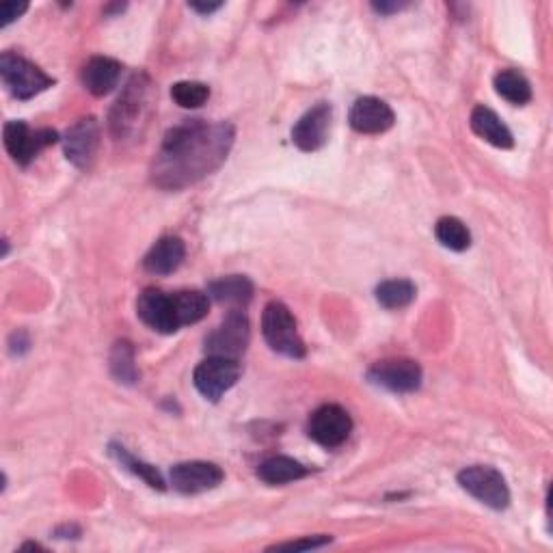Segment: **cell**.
<instances>
[{
	"label": "cell",
	"mask_w": 553,
	"mask_h": 553,
	"mask_svg": "<svg viewBox=\"0 0 553 553\" xmlns=\"http://www.w3.org/2000/svg\"><path fill=\"white\" fill-rule=\"evenodd\" d=\"M236 130L227 121L191 119L171 128L152 163V180L163 191H182L217 171L229 156Z\"/></svg>",
	"instance_id": "1"
},
{
	"label": "cell",
	"mask_w": 553,
	"mask_h": 553,
	"mask_svg": "<svg viewBox=\"0 0 553 553\" xmlns=\"http://www.w3.org/2000/svg\"><path fill=\"white\" fill-rule=\"evenodd\" d=\"M152 113V83L145 74L134 76L111 111V132L115 139H128L147 124Z\"/></svg>",
	"instance_id": "2"
},
{
	"label": "cell",
	"mask_w": 553,
	"mask_h": 553,
	"mask_svg": "<svg viewBox=\"0 0 553 553\" xmlns=\"http://www.w3.org/2000/svg\"><path fill=\"white\" fill-rule=\"evenodd\" d=\"M262 333L266 344L271 346L275 353L290 359L305 357V344L301 340L299 329H296V320L283 303L273 301L264 307Z\"/></svg>",
	"instance_id": "3"
},
{
	"label": "cell",
	"mask_w": 553,
	"mask_h": 553,
	"mask_svg": "<svg viewBox=\"0 0 553 553\" xmlns=\"http://www.w3.org/2000/svg\"><path fill=\"white\" fill-rule=\"evenodd\" d=\"M0 78L11 91V96L18 100H31L37 93L55 85V78L48 76L42 67L20 55H13V52H5L0 57Z\"/></svg>",
	"instance_id": "4"
},
{
	"label": "cell",
	"mask_w": 553,
	"mask_h": 553,
	"mask_svg": "<svg viewBox=\"0 0 553 553\" xmlns=\"http://www.w3.org/2000/svg\"><path fill=\"white\" fill-rule=\"evenodd\" d=\"M458 484H461V489L467 491L471 497H476L478 502L493 510H504L510 504V491H508L506 478L493 467H487V465L465 467L461 474H458Z\"/></svg>",
	"instance_id": "5"
},
{
	"label": "cell",
	"mask_w": 553,
	"mask_h": 553,
	"mask_svg": "<svg viewBox=\"0 0 553 553\" xmlns=\"http://www.w3.org/2000/svg\"><path fill=\"white\" fill-rule=\"evenodd\" d=\"M251 340L249 318L242 309H232L221 325L206 337V353L210 357L240 359Z\"/></svg>",
	"instance_id": "6"
},
{
	"label": "cell",
	"mask_w": 553,
	"mask_h": 553,
	"mask_svg": "<svg viewBox=\"0 0 553 553\" xmlns=\"http://www.w3.org/2000/svg\"><path fill=\"white\" fill-rule=\"evenodd\" d=\"M3 137H5L7 152L22 167L33 163V160L39 156V152H44L46 147L55 145L59 141V134L55 130L50 128L33 130L26 126L24 121H9V124H5Z\"/></svg>",
	"instance_id": "7"
},
{
	"label": "cell",
	"mask_w": 553,
	"mask_h": 553,
	"mask_svg": "<svg viewBox=\"0 0 553 553\" xmlns=\"http://www.w3.org/2000/svg\"><path fill=\"white\" fill-rule=\"evenodd\" d=\"M240 379V363L236 359L208 357L199 363L193 374V383L201 396L210 402H219Z\"/></svg>",
	"instance_id": "8"
},
{
	"label": "cell",
	"mask_w": 553,
	"mask_h": 553,
	"mask_svg": "<svg viewBox=\"0 0 553 553\" xmlns=\"http://www.w3.org/2000/svg\"><path fill=\"white\" fill-rule=\"evenodd\" d=\"M368 381L391 394H411L422 385V368L411 359L379 361L368 370Z\"/></svg>",
	"instance_id": "9"
},
{
	"label": "cell",
	"mask_w": 553,
	"mask_h": 553,
	"mask_svg": "<svg viewBox=\"0 0 553 553\" xmlns=\"http://www.w3.org/2000/svg\"><path fill=\"white\" fill-rule=\"evenodd\" d=\"M350 430H353V420L346 409L340 404H322L309 417L307 433L322 448H340V445L348 439Z\"/></svg>",
	"instance_id": "10"
},
{
	"label": "cell",
	"mask_w": 553,
	"mask_h": 553,
	"mask_svg": "<svg viewBox=\"0 0 553 553\" xmlns=\"http://www.w3.org/2000/svg\"><path fill=\"white\" fill-rule=\"evenodd\" d=\"M65 156L78 169H87L96 158L100 145V124L96 117L78 119L74 126L67 128L65 137Z\"/></svg>",
	"instance_id": "11"
},
{
	"label": "cell",
	"mask_w": 553,
	"mask_h": 553,
	"mask_svg": "<svg viewBox=\"0 0 553 553\" xmlns=\"http://www.w3.org/2000/svg\"><path fill=\"white\" fill-rule=\"evenodd\" d=\"M223 478V469L206 461H188L171 469L173 489L182 495H197L217 489Z\"/></svg>",
	"instance_id": "12"
},
{
	"label": "cell",
	"mask_w": 553,
	"mask_h": 553,
	"mask_svg": "<svg viewBox=\"0 0 553 553\" xmlns=\"http://www.w3.org/2000/svg\"><path fill=\"white\" fill-rule=\"evenodd\" d=\"M137 314L147 327L158 333L169 335L182 329L178 316H175L173 296L163 290H154V288L143 290L137 301Z\"/></svg>",
	"instance_id": "13"
},
{
	"label": "cell",
	"mask_w": 553,
	"mask_h": 553,
	"mask_svg": "<svg viewBox=\"0 0 553 553\" xmlns=\"http://www.w3.org/2000/svg\"><path fill=\"white\" fill-rule=\"evenodd\" d=\"M331 115L333 111L327 102H320L314 109H309L292 128V143L303 152H318L327 143Z\"/></svg>",
	"instance_id": "14"
},
{
	"label": "cell",
	"mask_w": 553,
	"mask_h": 553,
	"mask_svg": "<svg viewBox=\"0 0 553 553\" xmlns=\"http://www.w3.org/2000/svg\"><path fill=\"white\" fill-rule=\"evenodd\" d=\"M350 126L361 134H383L394 126L396 115L391 106L379 98H359L348 115Z\"/></svg>",
	"instance_id": "15"
},
{
	"label": "cell",
	"mask_w": 553,
	"mask_h": 553,
	"mask_svg": "<svg viewBox=\"0 0 553 553\" xmlns=\"http://www.w3.org/2000/svg\"><path fill=\"white\" fill-rule=\"evenodd\" d=\"M186 258L184 240L178 236L160 238L143 258V268L152 275H171L178 271Z\"/></svg>",
	"instance_id": "16"
},
{
	"label": "cell",
	"mask_w": 553,
	"mask_h": 553,
	"mask_svg": "<svg viewBox=\"0 0 553 553\" xmlns=\"http://www.w3.org/2000/svg\"><path fill=\"white\" fill-rule=\"evenodd\" d=\"M83 85L93 96H106V93H111L119 78H121V63L111 59V57H93L85 63L83 67Z\"/></svg>",
	"instance_id": "17"
},
{
	"label": "cell",
	"mask_w": 553,
	"mask_h": 553,
	"mask_svg": "<svg viewBox=\"0 0 553 553\" xmlns=\"http://www.w3.org/2000/svg\"><path fill=\"white\" fill-rule=\"evenodd\" d=\"M469 124L480 139L499 147V150H510V147L515 145L512 132L489 106H476L474 113H471Z\"/></svg>",
	"instance_id": "18"
},
{
	"label": "cell",
	"mask_w": 553,
	"mask_h": 553,
	"mask_svg": "<svg viewBox=\"0 0 553 553\" xmlns=\"http://www.w3.org/2000/svg\"><path fill=\"white\" fill-rule=\"evenodd\" d=\"M206 294L217 303L242 307L253 299V283L245 275H229L208 283Z\"/></svg>",
	"instance_id": "19"
},
{
	"label": "cell",
	"mask_w": 553,
	"mask_h": 553,
	"mask_svg": "<svg viewBox=\"0 0 553 553\" xmlns=\"http://www.w3.org/2000/svg\"><path fill=\"white\" fill-rule=\"evenodd\" d=\"M307 474L309 469L290 456H271L258 467V478L268 487H281V484L296 482Z\"/></svg>",
	"instance_id": "20"
},
{
	"label": "cell",
	"mask_w": 553,
	"mask_h": 553,
	"mask_svg": "<svg viewBox=\"0 0 553 553\" xmlns=\"http://www.w3.org/2000/svg\"><path fill=\"white\" fill-rule=\"evenodd\" d=\"M173 307L175 316H178L180 327L195 325V322L204 320L210 309V296L199 290H180L173 292Z\"/></svg>",
	"instance_id": "21"
},
{
	"label": "cell",
	"mask_w": 553,
	"mask_h": 553,
	"mask_svg": "<svg viewBox=\"0 0 553 553\" xmlns=\"http://www.w3.org/2000/svg\"><path fill=\"white\" fill-rule=\"evenodd\" d=\"M495 91L499 98H504L510 104L523 106L532 100L530 80L517 70H504L495 76Z\"/></svg>",
	"instance_id": "22"
},
{
	"label": "cell",
	"mask_w": 553,
	"mask_h": 553,
	"mask_svg": "<svg viewBox=\"0 0 553 553\" xmlns=\"http://www.w3.org/2000/svg\"><path fill=\"white\" fill-rule=\"evenodd\" d=\"M111 372L117 383L137 385L141 379V372L137 368V359H134V348L128 340H121L111 350Z\"/></svg>",
	"instance_id": "23"
},
{
	"label": "cell",
	"mask_w": 553,
	"mask_h": 553,
	"mask_svg": "<svg viewBox=\"0 0 553 553\" xmlns=\"http://www.w3.org/2000/svg\"><path fill=\"white\" fill-rule=\"evenodd\" d=\"M417 288L409 279H389L376 288V301L385 309H402L415 301Z\"/></svg>",
	"instance_id": "24"
},
{
	"label": "cell",
	"mask_w": 553,
	"mask_h": 553,
	"mask_svg": "<svg viewBox=\"0 0 553 553\" xmlns=\"http://www.w3.org/2000/svg\"><path fill=\"white\" fill-rule=\"evenodd\" d=\"M111 452H113V456L117 458V461L121 463V467H126V469L130 471V474L139 476L143 482H147V487L158 489V491H165V480H163V476H160V471H158L156 467L139 461L137 456H132V454L124 448V445L113 443V445H111Z\"/></svg>",
	"instance_id": "25"
},
{
	"label": "cell",
	"mask_w": 553,
	"mask_h": 553,
	"mask_svg": "<svg viewBox=\"0 0 553 553\" xmlns=\"http://www.w3.org/2000/svg\"><path fill=\"white\" fill-rule=\"evenodd\" d=\"M435 236L445 249L450 251H467L471 247V234L467 225L456 217H443L435 225Z\"/></svg>",
	"instance_id": "26"
},
{
	"label": "cell",
	"mask_w": 553,
	"mask_h": 553,
	"mask_svg": "<svg viewBox=\"0 0 553 553\" xmlns=\"http://www.w3.org/2000/svg\"><path fill=\"white\" fill-rule=\"evenodd\" d=\"M171 98L182 109H199V106L208 102L210 87L197 83V80H182V83H175L171 87Z\"/></svg>",
	"instance_id": "27"
},
{
	"label": "cell",
	"mask_w": 553,
	"mask_h": 553,
	"mask_svg": "<svg viewBox=\"0 0 553 553\" xmlns=\"http://www.w3.org/2000/svg\"><path fill=\"white\" fill-rule=\"evenodd\" d=\"M333 541L331 536L320 534V536H305L299 538V541H290V543H279L268 547V551H309V549H320Z\"/></svg>",
	"instance_id": "28"
},
{
	"label": "cell",
	"mask_w": 553,
	"mask_h": 553,
	"mask_svg": "<svg viewBox=\"0 0 553 553\" xmlns=\"http://www.w3.org/2000/svg\"><path fill=\"white\" fill-rule=\"evenodd\" d=\"M26 9H29V5L24 3H3V7H0V26H9L11 22H16Z\"/></svg>",
	"instance_id": "29"
},
{
	"label": "cell",
	"mask_w": 553,
	"mask_h": 553,
	"mask_svg": "<svg viewBox=\"0 0 553 553\" xmlns=\"http://www.w3.org/2000/svg\"><path fill=\"white\" fill-rule=\"evenodd\" d=\"M9 346H11V353L13 355H20V353H24L26 348H29V337H26V333H22V331L20 333H13Z\"/></svg>",
	"instance_id": "30"
},
{
	"label": "cell",
	"mask_w": 553,
	"mask_h": 553,
	"mask_svg": "<svg viewBox=\"0 0 553 553\" xmlns=\"http://www.w3.org/2000/svg\"><path fill=\"white\" fill-rule=\"evenodd\" d=\"M404 7H407L404 3H374L372 5V9L383 13V16H391V13H396V11L404 9Z\"/></svg>",
	"instance_id": "31"
},
{
	"label": "cell",
	"mask_w": 553,
	"mask_h": 553,
	"mask_svg": "<svg viewBox=\"0 0 553 553\" xmlns=\"http://www.w3.org/2000/svg\"><path fill=\"white\" fill-rule=\"evenodd\" d=\"M188 7H191L193 11L204 13V16H208V13H212V11H219L223 5L221 3H191Z\"/></svg>",
	"instance_id": "32"
},
{
	"label": "cell",
	"mask_w": 553,
	"mask_h": 553,
	"mask_svg": "<svg viewBox=\"0 0 553 553\" xmlns=\"http://www.w3.org/2000/svg\"><path fill=\"white\" fill-rule=\"evenodd\" d=\"M20 549H22V551H29V549H35V551H44V547H42V545H37V543H26V545H22Z\"/></svg>",
	"instance_id": "33"
}]
</instances>
